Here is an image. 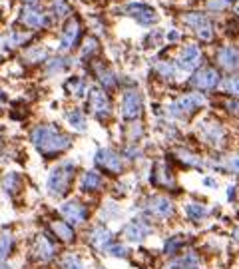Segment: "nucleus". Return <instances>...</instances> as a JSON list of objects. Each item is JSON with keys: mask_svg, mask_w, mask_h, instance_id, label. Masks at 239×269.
<instances>
[{"mask_svg": "<svg viewBox=\"0 0 239 269\" xmlns=\"http://www.w3.org/2000/svg\"><path fill=\"white\" fill-rule=\"evenodd\" d=\"M179 36H177V32H175V30H171V32H167V40H171V42H175Z\"/></svg>", "mask_w": 239, "mask_h": 269, "instance_id": "c03bdc74", "label": "nucleus"}, {"mask_svg": "<svg viewBox=\"0 0 239 269\" xmlns=\"http://www.w3.org/2000/svg\"><path fill=\"white\" fill-rule=\"evenodd\" d=\"M177 156H179V160H182L184 164H188V166H195V168L201 166V160L197 156H193L191 152H188V149H177Z\"/></svg>", "mask_w": 239, "mask_h": 269, "instance_id": "cd10ccee", "label": "nucleus"}, {"mask_svg": "<svg viewBox=\"0 0 239 269\" xmlns=\"http://www.w3.org/2000/svg\"><path fill=\"white\" fill-rule=\"evenodd\" d=\"M30 140L36 146V149L46 156V158H52V156H58L66 152V149L72 146V140L70 136L62 134L60 130H56L54 126H36L30 134Z\"/></svg>", "mask_w": 239, "mask_h": 269, "instance_id": "f257e3e1", "label": "nucleus"}, {"mask_svg": "<svg viewBox=\"0 0 239 269\" xmlns=\"http://www.w3.org/2000/svg\"><path fill=\"white\" fill-rule=\"evenodd\" d=\"M233 239H235V244H239V227L233 229Z\"/></svg>", "mask_w": 239, "mask_h": 269, "instance_id": "a18cd8bd", "label": "nucleus"}, {"mask_svg": "<svg viewBox=\"0 0 239 269\" xmlns=\"http://www.w3.org/2000/svg\"><path fill=\"white\" fill-rule=\"evenodd\" d=\"M166 269H201L197 263V255L195 253H186L182 257H177L173 261H169L166 265Z\"/></svg>", "mask_w": 239, "mask_h": 269, "instance_id": "6ab92c4d", "label": "nucleus"}, {"mask_svg": "<svg viewBox=\"0 0 239 269\" xmlns=\"http://www.w3.org/2000/svg\"><path fill=\"white\" fill-rule=\"evenodd\" d=\"M235 12H237V14H239V2H237V4H235Z\"/></svg>", "mask_w": 239, "mask_h": 269, "instance_id": "8fccbe9b", "label": "nucleus"}, {"mask_svg": "<svg viewBox=\"0 0 239 269\" xmlns=\"http://www.w3.org/2000/svg\"><path fill=\"white\" fill-rule=\"evenodd\" d=\"M149 233V223L142 218H136L124 225V237L132 244H142Z\"/></svg>", "mask_w": 239, "mask_h": 269, "instance_id": "9d476101", "label": "nucleus"}, {"mask_svg": "<svg viewBox=\"0 0 239 269\" xmlns=\"http://www.w3.org/2000/svg\"><path fill=\"white\" fill-rule=\"evenodd\" d=\"M128 14L142 26H149V24H154L158 20V14L152 6H147V4H142V2H132L128 4Z\"/></svg>", "mask_w": 239, "mask_h": 269, "instance_id": "9b49d317", "label": "nucleus"}, {"mask_svg": "<svg viewBox=\"0 0 239 269\" xmlns=\"http://www.w3.org/2000/svg\"><path fill=\"white\" fill-rule=\"evenodd\" d=\"M191 84L197 90H212L219 84V72L214 70V68H203L191 78Z\"/></svg>", "mask_w": 239, "mask_h": 269, "instance_id": "2eb2a0df", "label": "nucleus"}, {"mask_svg": "<svg viewBox=\"0 0 239 269\" xmlns=\"http://www.w3.org/2000/svg\"><path fill=\"white\" fill-rule=\"evenodd\" d=\"M217 62H219V66L221 68H225V70H229V72H233V70H239V50H235V48H221L219 52H217Z\"/></svg>", "mask_w": 239, "mask_h": 269, "instance_id": "dca6fc26", "label": "nucleus"}, {"mask_svg": "<svg viewBox=\"0 0 239 269\" xmlns=\"http://www.w3.org/2000/svg\"><path fill=\"white\" fill-rule=\"evenodd\" d=\"M231 2H233V0H209L207 8H209V10H223V8H227Z\"/></svg>", "mask_w": 239, "mask_h": 269, "instance_id": "4c0bfd02", "label": "nucleus"}, {"mask_svg": "<svg viewBox=\"0 0 239 269\" xmlns=\"http://www.w3.org/2000/svg\"><path fill=\"white\" fill-rule=\"evenodd\" d=\"M98 80H100V82H102V86H106V88L116 86V78H114V74H112L110 70L98 68Z\"/></svg>", "mask_w": 239, "mask_h": 269, "instance_id": "c756f323", "label": "nucleus"}, {"mask_svg": "<svg viewBox=\"0 0 239 269\" xmlns=\"http://www.w3.org/2000/svg\"><path fill=\"white\" fill-rule=\"evenodd\" d=\"M0 269H10V267H8L6 263H0Z\"/></svg>", "mask_w": 239, "mask_h": 269, "instance_id": "de8ad7c7", "label": "nucleus"}, {"mask_svg": "<svg viewBox=\"0 0 239 269\" xmlns=\"http://www.w3.org/2000/svg\"><path fill=\"white\" fill-rule=\"evenodd\" d=\"M66 88H68L70 94H74L76 98H80V96H84V92H86V82H84L82 78H70V80L66 82Z\"/></svg>", "mask_w": 239, "mask_h": 269, "instance_id": "a878e982", "label": "nucleus"}, {"mask_svg": "<svg viewBox=\"0 0 239 269\" xmlns=\"http://www.w3.org/2000/svg\"><path fill=\"white\" fill-rule=\"evenodd\" d=\"M225 90H227L229 94H233V96H239V76L229 78V80L225 82Z\"/></svg>", "mask_w": 239, "mask_h": 269, "instance_id": "e433bc0d", "label": "nucleus"}, {"mask_svg": "<svg viewBox=\"0 0 239 269\" xmlns=\"http://www.w3.org/2000/svg\"><path fill=\"white\" fill-rule=\"evenodd\" d=\"M229 110L239 116V102H231V104H229Z\"/></svg>", "mask_w": 239, "mask_h": 269, "instance_id": "37998d69", "label": "nucleus"}, {"mask_svg": "<svg viewBox=\"0 0 239 269\" xmlns=\"http://www.w3.org/2000/svg\"><path fill=\"white\" fill-rule=\"evenodd\" d=\"M20 18H22V22H24L26 26H30V28H42V26H46V24H48L46 16H44L40 10L32 8V6H26V8L22 10Z\"/></svg>", "mask_w": 239, "mask_h": 269, "instance_id": "a211bd4d", "label": "nucleus"}, {"mask_svg": "<svg viewBox=\"0 0 239 269\" xmlns=\"http://www.w3.org/2000/svg\"><path fill=\"white\" fill-rule=\"evenodd\" d=\"M184 24H188L190 28H193L197 38L203 40V42H209V40L214 38L212 24H209V20L201 12H188V14H184Z\"/></svg>", "mask_w": 239, "mask_h": 269, "instance_id": "20e7f679", "label": "nucleus"}, {"mask_svg": "<svg viewBox=\"0 0 239 269\" xmlns=\"http://www.w3.org/2000/svg\"><path fill=\"white\" fill-rule=\"evenodd\" d=\"M34 251H36V255H38L42 261H48V259L54 255V247H52V244L48 242L44 235H38L36 245H34Z\"/></svg>", "mask_w": 239, "mask_h": 269, "instance_id": "5701e85b", "label": "nucleus"}, {"mask_svg": "<svg viewBox=\"0 0 239 269\" xmlns=\"http://www.w3.org/2000/svg\"><path fill=\"white\" fill-rule=\"evenodd\" d=\"M142 136V126H132V132H130V140H138Z\"/></svg>", "mask_w": 239, "mask_h": 269, "instance_id": "a19ab883", "label": "nucleus"}, {"mask_svg": "<svg viewBox=\"0 0 239 269\" xmlns=\"http://www.w3.org/2000/svg\"><path fill=\"white\" fill-rule=\"evenodd\" d=\"M225 170L231 171V173H239V154H233V156H227V160L223 162Z\"/></svg>", "mask_w": 239, "mask_h": 269, "instance_id": "2f4dec72", "label": "nucleus"}, {"mask_svg": "<svg viewBox=\"0 0 239 269\" xmlns=\"http://www.w3.org/2000/svg\"><path fill=\"white\" fill-rule=\"evenodd\" d=\"M199 134H201L203 142H207L209 146H221V142L225 138V132L217 122H201Z\"/></svg>", "mask_w": 239, "mask_h": 269, "instance_id": "ddd939ff", "label": "nucleus"}, {"mask_svg": "<svg viewBox=\"0 0 239 269\" xmlns=\"http://www.w3.org/2000/svg\"><path fill=\"white\" fill-rule=\"evenodd\" d=\"M108 255H114V257H126L128 255V249L124 245H118V244H112L110 249L106 251Z\"/></svg>", "mask_w": 239, "mask_h": 269, "instance_id": "c9c22d12", "label": "nucleus"}, {"mask_svg": "<svg viewBox=\"0 0 239 269\" xmlns=\"http://www.w3.org/2000/svg\"><path fill=\"white\" fill-rule=\"evenodd\" d=\"M12 244H14L12 233L4 231L2 235H0V261L8 257V253H10V249H12Z\"/></svg>", "mask_w": 239, "mask_h": 269, "instance_id": "393cba45", "label": "nucleus"}, {"mask_svg": "<svg viewBox=\"0 0 239 269\" xmlns=\"http://www.w3.org/2000/svg\"><path fill=\"white\" fill-rule=\"evenodd\" d=\"M88 242L92 244V247H96L98 251L106 253V251L110 249V245L114 244V239H112V231H110V229H106L104 225H96V227L90 229V233H88Z\"/></svg>", "mask_w": 239, "mask_h": 269, "instance_id": "f8f14e48", "label": "nucleus"}, {"mask_svg": "<svg viewBox=\"0 0 239 269\" xmlns=\"http://www.w3.org/2000/svg\"><path fill=\"white\" fill-rule=\"evenodd\" d=\"M143 108V100L138 90H126L122 94V118L124 120H136L140 118Z\"/></svg>", "mask_w": 239, "mask_h": 269, "instance_id": "423d86ee", "label": "nucleus"}, {"mask_svg": "<svg viewBox=\"0 0 239 269\" xmlns=\"http://www.w3.org/2000/svg\"><path fill=\"white\" fill-rule=\"evenodd\" d=\"M54 12H56L58 18L60 16H66L70 12V6L64 2V0H54Z\"/></svg>", "mask_w": 239, "mask_h": 269, "instance_id": "f704fd0d", "label": "nucleus"}, {"mask_svg": "<svg viewBox=\"0 0 239 269\" xmlns=\"http://www.w3.org/2000/svg\"><path fill=\"white\" fill-rule=\"evenodd\" d=\"M2 104H4V94L0 92V106H2Z\"/></svg>", "mask_w": 239, "mask_h": 269, "instance_id": "49530a36", "label": "nucleus"}, {"mask_svg": "<svg viewBox=\"0 0 239 269\" xmlns=\"http://www.w3.org/2000/svg\"><path fill=\"white\" fill-rule=\"evenodd\" d=\"M100 186H102V177L96 171H84V175L80 177V190L84 192H96L100 190Z\"/></svg>", "mask_w": 239, "mask_h": 269, "instance_id": "aec40b11", "label": "nucleus"}, {"mask_svg": "<svg viewBox=\"0 0 239 269\" xmlns=\"http://www.w3.org/2000/svg\"><path fill=\"white\" fill-rule=\"evenodd\" d=\"M156 70H158L164 78H173V76H175V68H173V64H169V62H162V64H158Z\"/></svg>", "mask_w": 239, "mask_h": 269, "instance_id": "72a5a7b5", "label": "nucleus"}, {"mask_svg": "<svg viewBox=\"0 0 239 269\" xmlns=\"http://www.w3.org/2000/svg\"><path fill=\"white\" fill-rule=\"evenodd\" d=\"M203 184L209 186V188H217V182H215V179H212V177H205V179H203Z\"/></svg>", "mask_w": 239, "mask_h": 269, "instance_id": "79ce46f5", "label": "nucleus"}, {"mask_svg": "<svg viewBox=\"0 0 239 269\" xmlns=\"http://www.w3.org/2000/svg\"><path fill=\"white\" fill-rule=\"evenodd\" d=\"M76 164L74 162H62L60 166H56L50 175H48V194L50 196H64L70 190V182H72V175H74Z\"/></svg>", "mask_w": 239, "mask_h": 269, "instance_id": "f03ea898", "label": "nucleus"}, {"mask_svg": "<svg viewBox=\"0 0 239 269\" xmlns=\"http://www.w3.org/2000/svg\"><path fill=\"white\" fill-rule=\"evenodd\" d=\"M182 245H184V239H182V237H171L169 242L166 244L164 251H166L167 255H173V253H177L179 249H182Z\"/></svg>", "mask_w": 239, "mask_h": 269, "instance_id": "c85d7f7f", "label": "nucleus"}, {"mask_svg": "<svg viewBox=\"0 0 239 269\" xmlns=\"http://www.w3.org/2000/svg\"><path fill=\"white\" fill-rule=\"evenodd\" d=\"M203 104H205V96L197 94V92H191V94H186L182 98H177L175 102H171L167 106V114L173 116V118H184V116L195 112L197 108H201Z\"/></svg>", "mask_w": 239, "mask_h": 269, "instance_id": "7ed1b4c3", "label": "nucleus"}, {"mask_svg": "<svg viewBox=\"0 0 239 269\" xmlns=\"http://www.w3.org/2000/svg\"><path fill=\"white\" fill-rule=\"evenodd\" d=\"M96 164H98L100 168H104L106 171H112V173H120V171L124 170V160H122V156H118L114 149H110V147L98 149Z\"/></svg>", "mask_w": 239, "mask_h": 269, "instance_id": "1a4fd4ad", "label": "nucleus"}, {"mask_svg": "<svg viewBox=\"0 0 239 269\" xmlns=\"http://www.w3.org/2000/svg\"><path fill=\"white\" fill-rule=\"evenodd\" d=\"M52 231L56 233V237H60L66 244L74 242V229H72V225L68 221H54L52 223Z\"/></svg>", "mask_w": 239, "mask_h": 269, "instance_id": "4be33fe9", "label": "nucleus"}, {"mask_svg": "<svg viewBox=\"0 0 239 269\" xmlns=\"http://www.w3.org/2000/svg\"><path fill=\"white\" fill-rule=\"evenodd\" d=\"M145 207H147V214L158 218V220H169L173 216V212H175L173 201L169 197H164V196L149 197V201H147Z\"/></svg>", "mask_w": 239, "mask_h": 269, "instance_id": "0eeeda50", "label": "nucleus"}, {"mask_svg": "<svg viewBox=\"0 0 239 269\" xmlns=\"http://www.w3.org/2000/svg\"><path fill=\"white\" fill-rule=\"evenodd\" d=\"M18 182H20L18 173H14V171H8V173L2 177V188H4L6 192H14V190L18 188Z\"/></svg>", "mask_w": 239, "mask_h": 269, "instance_id": "bb28decb", "label": "nucleus"}, {"mask_svg": "<svg viewBox=\"0 0 239 269\" xmlns=\"http://www.w3.org/2000/svg\"><path fill=\"white\" fill-rule=\"evenodd\" d=\"M44 56H46V52H44V48H36V52H34L32 56H30V54H28L26 58H28V60H32V62H40V60H42Z\"/></svg>", "mask_w": 239, "mask_h": 269, "instance_id": "ea45409f", "label": "nucleus"}, {"mask_svg": "<svg viewBox=\"0 0 239 269\" xmlns=\"http://www.w3.org/2000/svg\"><path fill=\"white\" fill-rule=\"evenodd\" d=\"M96 48H98V40L96 38H88L84 42V46H82V58H88L90 54H94Z\"/></svg>", "mask_w": 239, "mask_h": 269, "instance_id": "473e14b6", "label": "nucleus"}, {"mask_svg": "<svg viewBox=\"0 0 239 269\" xmlns=\"http://www.w3.org/2000/svg\"><path fill=\"white\" fill-rule=\"evenodd\" d=\"M184 212H186L188 220H191V221H201V220H205V216H207V207L201 205V203H197V201H190V203L184 205Z\"/></svg>", "mask_w": 239, "mask_h": 269, "instance_id": "412c9836", "label": "nucleus"}, {"mask_svg": "<svg viewBox=\"0 0 239 269\" xmlns=\"http://www.w3.org/2000/svg\"><path fill=\"white\" fill-rule=\"evenodd\" d=\"M66 120H68V124L76 130V132H84L86 130V118L80 110H70L66 114Z\"/></svg>", "mask_w": 239, "mask_h": 269, "instance_id": "b1692460", "label": "nucleus"}, {"mask_svg": "<svg viewBox=\"0 0 239 269\" xmlns=\"http://www.w3.org/2000/svg\"><path fill=\"white\" fill-rule=\"evenodd\" d=\"M64 64H66L64 58H54V60H50V62H48V72H50V74H54L56 70L60 72V70L64 68Z\"/></svg>", "mask_w": 239, "mask_h": 269, "instance_id": "58836bf2", "label": "nucleus"}, {"mask_svg": "<svg viewBox=\"0 0 239 269\" xmlns=\"http://www.w3.org/2000/svg\"><path fill=\"white\" fill-rule=\"evenodd\" d=\"M24 2H28V4H34V2H38V0H24Z\"/></svg>", "mask_w": 239, "mask_h": 269, "instance_id": "09e8293b", "label": "nucleus"}, {"mask_svg": "<svg viewBox=\"0 0 239 269\" xmlns=\"http://www.w3.org/2000/svg\"><path fill=\"white\" fill-rule=\"evenodd\" d=\"M199 60H201V52H199V48H197L195 44H188L182 52H179L177 64H179V68H182V70L190 72V70H193V68L199 64Z\"/></svg>", "mask_w": 239, "mask_h": 269, "instance_id": "4468645a", "label": "nucleus"}, {"mask_svg": "<svg viewBox=\"0 0 239 269\" xmlns=\"http://www.w3.org/2000/svg\"><path fill=\"white\" fill-rule=\"evenodd\" d=\"M62 269H84V265L76 255H66L62 259Z\"/></svg>", "mask_w": 239, "mask_h": 269, "instance_id": "7c9ffc66", "label": "nucleus"}, {"mask_svg": "<svg viewBox=\"0 0 239 269\" xmlns=\"http://www.w3.org/2000/svg\"><path fill=\"white\" fill-rule=\"evenodd\" d=\"M60 214H62V218L70 225H82L88 218V209L78 199H68V201H64L62 205H60Z\"/></svg>", "mask_w": 239, "mask_h": 269, "instance_id": "39448f33", "label": "nucleus"}, {"mask_svg": "<svg viewBox=\"0 0 239 269\" xmlns=\"http://www.w3.org/2000/svg\"><path fill=\"white\" fill-rule=\"evenodd\" d=\"M88 96H90V110H92L94 116H98V118H108L110 116V112H112L110 98L102 88H90Z\"/></svg>", "mask_w": 239, "mask_h": 269, "instance_id": "6e6552de", "label": "nucleus"}, {"mask_svg": "<svg viewBox=\"0 0 239 269\" xmlns=\"http://www.w3.org/2000/svg\"><path fill=\"white\" fill-rule=\"evenodd\" d=\"M78 34H80V24H78V20H74V18L68 20L64 32H62V38H60V48H62V50H70V48L76 44Z\"/></svg>", "mask_w": 239, "mask_h": 269, "instance_id": "f3484780", "label": "nucleus"}]
</instances>
